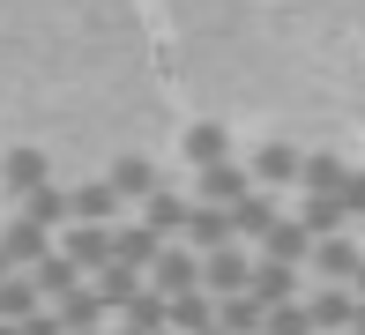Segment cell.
I'll return each instance as SVG.
<instances>
[{
	"label": "cell",
	"instance_id": "3957f363",
	"mask_svg": "<svg viewBox=\"0 0 365 335\" xmlns=\"http://www.w3.org/2000/svg\"><path fill=\"white\" fill-rule=\"evenodd\" d=\"M246 283H254V254H246V246H217V254H202V291L231 298V291H246Z\"/></svg>",
	"mask_w": 365,
	"mask_h": 335
},
{
	"label": "cell",
	"instance_id": "9c48e42d",
	"mask_svg": "<svg viewBox=\"0 0 365 335\" xmlns=\"http://www.w3.org/2000/svg\"><path fill=\"white\" fill-rule=\"evenodd\" d=\"M68 209H75V224H112V216H120V194H112V179H82L68 194Z\"/></svg>",
	"mask_w": 365,
	"mask_h": 335
},
{
	"label": "cell",
	"instance_id": "7c38bea8",
	"mask_svg": "<svg viewBox=\"0 0 365 335\" xmlns=\"http://www.w3.org/2000/svg\"><path fill=\"white\" fill-rule=\"evenodd\" d=\"M187 157H194V164H217V157H224V134H217V127H194V134H187Z\"/></svg>",
	"mask_w": 365,
	"mask_h": 335
},
{
	"label": "cell",
	"instance_id": "8992f818",
	"mask_svg": "<svg viewBox=\"0 0 365 335\" xmlns=\"http://www.w3.org/2000/svg\"><path fill=\"white\" fill-rule=\"evenodd\" d=\"M239 194H254V172H246V164H231V157L202 164V201H217V209H231Z\"/></svg>",
	"mask_w": 365,
	"mask_h": 335
},
{
	"label": "cell",
	"instance_id": "52a82bcc",
	"mask_svg": "<svg viewBox=\"0 0 365 335\" xmlns=\"http://www.w3.org/2000/svg\"><path fill=\"white\" fill-rule=\"evenodd\" d=\"M298 149H284V142H269V149H254L246 157V172H254V187H298Z\"/></svg>",
	"mask_w": 365,
	"mask_h": 335
},
{
	"label": "cell",
	"instance_id": "6da1fadb",
	"mask_svg": "<svg viewBox=\"0 0 365 335\" xmlns=\"http://www.w3.org/2000/svg\"><path fill=\"white\" fill-rule=\"evenodd\" d=\"M313 276L321 283H358V268H365V246L351 239V231H328V239H313Z\"/></svg>",
	"mask_w": 365,
	"mask_h": 335
},
{
	"label": "cell",
	"instance_id": "5b68a950",
	"mask_svg": "<svg viewBox=\"0 0 365 335\" xmlns=\"http://www.w3.org/2000/svg\"><path fill=\"white\" fill-rule=\"evenodd\" d=\"M60 254H68L75 268H112V224H68V246H60Z\"/></svg>",
	"mask_w": 365,
	"mask_h": 335
},
{
	"label": "cell",
	"instance_id": "30bf717a",
	"mask_svg": "<svg viewBox=\"0 0 365 335\" xmlns=\"http://www.w3.org/2000/svg\"><path fill=\"white\" fill-rule=\"evenodd\" d=\"M0 187H15V194H38V187H45V157H38V149H15V157L0 164Z\"/></svg>",
	"mask_w": 365,
	"mask_h": 335
},
{
	"label": "cell",
	"instance_id": "8fae6325",
	"mask_svg": "<svg viewBox=\"0 0 365 335\" xmlns=\"http://www.w3.org/2000/svg\"><path fill=\"white\" fill-rule=\"evenodd\" d=\"M112 194H120V201H149V194H157V172H149L142 157L112 164Z\"/></svg>",
	"mask_w": 365,
	"mask_h": 335
},
{
	"label": "cell",
	"instance_id": "277c9868",
	"mask_svg": "<svg viewBox=\"0 0 365 335\" xmlns=\"http://www.w3.org/2000/svg\"><path fill=\"white\" fill-rule=\"evenodd\" d=\"M261 261H284V268H306V261H313V231L298 224V216H276V224L261 231Z\"/></svg>",
	"mask_w": 365,
	"mask_h": 335
},
{
	"label": "cell",
	"instance_id": "7a4b0ae2",
	"mask_svg": "<svg viewBox=\"0 0 365 335\" xmlns=\"http://www.w3.org/2000/svg\"><path fill=\"white\" fill-rule=\"evenodd\" d=\"M149 291H164V298L202 291V254H194V246H164V254L149 261Z\"/></svg>",
	"mask_w": 365,
	"mask_h": 335
},
{
	"label": "cell",
	"instance_id": "ba28073f",
	"mask_svg": "<svg viewBox=\"0 0 365 335\" xmlns=\"http://www.w3.org/2000/svg\"><path fill=\"white\" fill-rule=\"evenodd\" d=\"M157 254H164V231H149V224L112 231V261H120V268H135V276H142V268L157 261Z\"/></svg>",
	"mask_w": 365,
	"mask_h": 335
}]
</instances>
